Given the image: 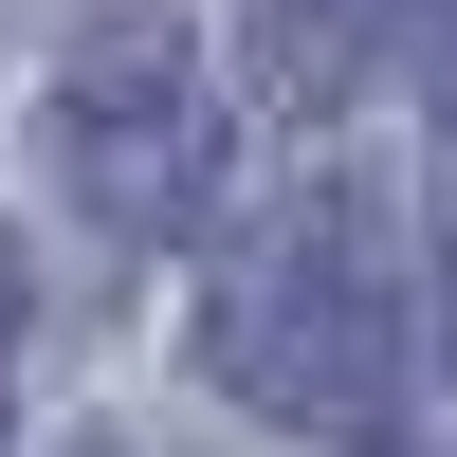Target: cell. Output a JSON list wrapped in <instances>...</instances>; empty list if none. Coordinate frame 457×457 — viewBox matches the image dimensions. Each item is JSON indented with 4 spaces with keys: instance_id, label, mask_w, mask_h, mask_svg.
Returning <instances> with one entry per match:
<instances>
[{
    "instance_id": "obj_1",
    "label": "cell",
    "mask_w": 457,
    "mask_h": 457,
    "mask_svg": "<svg viewBox=\"0 0 457 457\" xmlns=\"http://www.w3.org/2000/svg\"><path fill=\"white\" fill-rule=\"evenodd\" d=\"M403 366H421V293H403V220L366 183H293L202 275V385L293 439H385Z\"/></svg>"
},
{
    "instance_id": "obj_2",
    "label": "cell",
    "mask_w": 457,
    "mask_h": 457,
    "mask_svg": "<svg viewBox=\"0 0 457 457\" xmlns=\"http://www.w3.org/2000/svg\"><path fill=\"white\" fill-rule=\"evenodd\" d=\"M37 146H55V183L92 202V238H129V256L202 238V202H220V92H202V55H183L165 19H92L73 37Z\"/></svg>"
},
{
    "instance_id": "obj_3",
    "label": "cell",
    "mask_w": 457,
    "mask_h": 457,
    "mask_svg": "<svg viewBox=\"0 0 457 457\" xmlns=\"http://www.w3.org/2000/svg\"><path fill=\"white\" fill-rule=\"evenodd\" d=\"M385 19L403 0H256V92L275 110H348L366 55H385Z\"/></svg>"
},
{
    "instance_id": "obj_4",
    "label": "cell",
    "mask_w": 457,
    "mask_h": 457,
    "mask_svg": "<svg viewBox=\"0 0 457 457\" xmlns=\"http://www.w3.org/2000/svg\"><path fill=\"white\" fill-rule=\"evenodd\" d=\"M0 421H19V238H0Z\"/></svg>"
}]
</instances>
